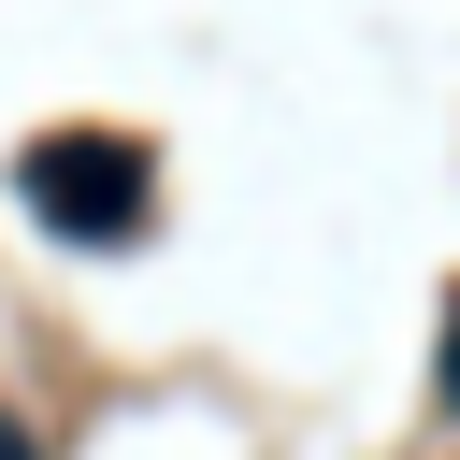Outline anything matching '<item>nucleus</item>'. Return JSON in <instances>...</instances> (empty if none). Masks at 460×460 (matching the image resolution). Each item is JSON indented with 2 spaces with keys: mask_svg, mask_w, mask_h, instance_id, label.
Returning <instances> with one entry per match:
<instances>
[{
  "mask_svg": "<svg viewBox=\"0 0 460 460\" xmlns=\"http://www.w3.org/2000/svg\"><path fill=\"white\" fill-rule=\"evenodd\" d=\"M446 402H460V359H446Z\"/></svg>",
  "mask_w": 460,
  "mask_h": 460,
  "instance_id": "7ed1b4c3",
  "label": "nucleus"
},
{
  "mask_svg": "<svg viewBox=\"0 0 460 460\" xmlns=\"http://www.w3.org/2000/svg\"><path fill=\"white\" fill-rule=\"evenodd\" d=\"M14 187H29V216L72 230V244H144V216H158V158H144L129 129H43V144L14 158Z\"/></svg>",
  "mask_w": 460,
  "mask_h": 460,
  "instance_id": "f257e3e1",
  "label": "nucleus"
},
{
  "mask_svg": "<svg viewBox=\"0 0 460 460\" xmlns=\"http://www.w3.org/2000/svg\"><path fill=\"white\" fill-rule=\"evenodd\" d=\"M0 460H43V446H29V431H14V417H0Z\"/></svg>",
  "mask_w": 460,
  "mask_h": 460,
  "instance_id": "f03ea898",
  "label": "nucleus"
}]
</instances>
